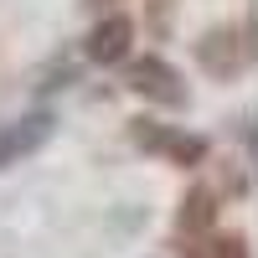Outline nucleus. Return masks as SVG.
<instances>
[{"instance_id": "obj_1", "label": "nucleus", "mask_w": 258, "mask_h": 258, "mask_svg": "<svg viewBox=\"0 0 258 258\" xmlns=\"http://www.w3.org/2000/svg\"><path fill=\"white\" fill-rule=\"evenodd\" d=\"M197 62L212 78H238L253 62V16H243L238 26H212L197 41Z\"/></svg>"}, {"instance_id": "obj_2", "label": "nucleus", "mask_w": 258, "mask_h": 258, "mask_svg": "<svg viewBox=\"0 0 258 258\" xmlns=\"http://www.w3.org/2000/svg\"><path fill=\"white\" fill-rule=\"evenodd\" d=\"M124 88L129 93H140L150 103H165V109H186V78L170 68L165 57H140V62H129V73H124Z\"/></svg>"}, {"instance_id": "obj_3", "label": "nucleus", "mask_w": 258, "mask_h": 258, "mask_svg": "<svg viewBox=\"0 0 258 258\" xmlns=\"http://www.w3.org/2000/svg\"><path fill=\"white\" fill-rule=\"evenodd\" d=\"M129 135H135V145L155 150V155L176 160V165H202V160H207V140H202V135H181V129H165V124H155V119H135Z\"/></svg>"}, {"instance_id": "obj_4", "label": "nucleus", "mask_w": 258, "mask_h": 258, "mask_svg": "<svg viewBox=\"0 0 258 258\" xmlns=\"http://www.w3.org/2000/svg\"><path fill=\"white\" fill-rule=\"evenodd\" d=\"M129 41H135V21L129 16H103L98 26L88 31V41H83V52H88V62H124L129 57Z\"/></svg>"}, {"instance_id": "obj_5", "label": "nucleus", "mask_w": 258, "mask_h": 258, "mask_svg": "<svg viewBox=\"0 0 258 258\" xmlns=\"http://www.w3.org/2000/svg\"><path fill=\"white\" fill-rule=\"evenodd\" d=\"M47 135H52V114H31V119L6 124V129H0V165L31 155L36 145H47Z\"/></svg>"}, {"instance_id": "obj_6", "label": "nucleus", "mask_w": 258, "mask_h": 258, "mask_svg": "<svg viewBox=\"0 0 258 258\" xmlns=\"http://www.w3.org/2000/svg\"><path fill=\"white\" fill-rule=\"evenodd\" d=\"M212 222H217V191L197 186V191H191V197L181 202V217H176V227L186 232V238H197V232H207Z\"/></svg>"}, {"instance_id": "obj_7", "label": "nucleus", "mask_w": 258, "mask_h": 258, "mask_svg": "<svg viewBox=\"0 0 258 258\" xmlns=\"http://www.w3.org/2000/svg\"><path fill=\"white\" fill-rule=\"evenodd\" d=\"M191 258H253L248 253V238H238V232H217V238H202L197 248H191Z\"/></svg>"}, {"instance_id": "obj_8", "label": "nucleus", "mask_w": 258, "mask_h": 258, "mask_svg": "<svg viewBox=\"0 0 258 258\" xmlns=\"http://www.w3.org/2000/svg\"><path fill=\"white\" fill-rule=\"evenodd\" d=\"M83 6H93V11H109V6H119V0H83Z\"/></svg>"}]
</instances>
